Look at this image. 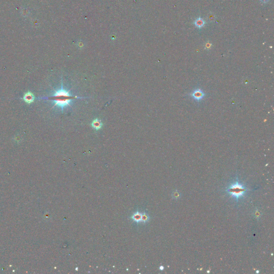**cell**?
Returning a JSON list of instances; mask_svg holds the SVG:
<instances>
[{"mask_svg":"<svg viewBox=\"0 0 274 274\" xmlns=\"http://www.w3.org/2000/svg\"><path fill=\"white\" fill-rule=\"evenodd\" d=\"M172 197H173V198L175 199H179V198H181V193H179V192H178L177 190L175 191L173 193Z\"/></svg>","mask_w":274,"mask_h":274,"instance_id":"cell-7","label":"cell"},{"mask_svg":"<svg viewBox=\"0 0 274 274\" xmlns=\"http://www.w3.org/2000/svg\"><path fill=\"white\" fill-rule=\"evenodd\" d=\"M78 99H84V97H80L77 96H73L70 94L69 91H67L63 87V83L62 81V86L61 89L56 91L52 95L48 97H41V99L48 100L54 103V106L60 107L63 111L64 108L70 106L73 100Z\"/></svg>","mask_w":274,"mask_h":274,"instance_id":"cell-1","label":"cell"},{"mask_svg":"<svg viewBox=\"0 0 274 274\" xmlns=\"http://www.w3.org/2000/svg\"><path fill=\"white\" fill-rule=\"evenodd\" d=\"M254 215L255 216V217L256 218H259V217L261 216V213H260V211H259V210H257H257H255V211H254Z\"/></svg>","mask_w":274,"mask_h":274,"instance_id":"cell-9","label":"cell"},{"mask_svg":"<svg viewBox=\"0 0 274 274\" xmlns=\"http://www.w3.org/2000/svg\"><path fill=\"white\" fill-rule=\"evenodd\" d=\"M247 189L240 184L238 181L232 184L227 189V192L231 196L236 199L238 201L239 199L243 197Z\"/></svg>","mask_w":274,"mask_h":274,"instance_id":"cell-2","label":"cell"},{"mask_svg":"<svg viewBox=\"0 0 274 274\" xmlns=\"http://www.w3.org/2000/svg\"><path fill=\"white\" fill-rule=\"evenodd\" d=\"M91 126L95 130L99 131L102 127L103 124L100 119H99L98 118H95L93 120L91 123Z\"/></svg>","mask_w":274,"mask_h":274,"instance_id":"cell-4","label":"cell"},{"mask_svg":"<svg viewBox=\"0 0 274 274\" xmlns=\"http://www.w3.org/2000/svg\"><path fill=\"white\" fill-rule=\"evenodd\" d=\"M191 96L193 97V99L195 100L200 101L204 97V93H203L200 89H198L194 91L193 92H192L191 94Z\"/></svg>","mask_w":274,"mask_h":274,"instance_id":"cell-3","label":"cell"},{"mask_svg":"<svg viewBox=\"0 0 274 274\" xmlns=\"http://www.w3.org/2000/svg\"><path fill=\"white\" fill-rule=\"evenodd\" d=\"M260 1L262 3H267L269 1V0H260Z\"/></svg>","mask_w":274,"mask_h":274,"instance_id":"cell-10","label":"cell"},{"mask_svg":"<svg viewBox=\"0 0 274 274\" xmlns=\"http://www.w3.org/2000/svg\"><path fill=\"white\" fill-rule=\"evenodd\" d=\"M211 43H207L206 44V47L207 48H210V47H211Z\"/></svg>","mask_w":274,"mask_h":274,"instance_id":"cell-11","label":"cell"},{"mask_svg":"<svg viewBox=\"0 0 274 274\" xmlns=\"http://www.w3.org/2000/svg\"><path fill=\"white\" fill-rule=\"evenodd\" d=\"M259 273V271H257V273Z\"/></svg>","mask_w":274,"mask_h":274,"instance_id":"cell-13","label":"cell"},{"mask_svg":"<svg viewBox=\"0 0 274 274\" xmlns=\"http://www.w3.org/2000/svg\"><path fill=\"white\" fill-rule=\"evenodd\" d=\"M163 269H164V268H163V267H162V266H161V267H160L161 270H163Z\"/></svg>","mask_w":274,"mask_h":274,"instance_id":"cell-12","label":"cell"},{"mask_svg":"<svg viewBox=\"0 0 274 274\" xmlns=\"http://www.w3.org/2000/svg\"><path fill=\"white\" fill-rule=\"evenodd\" d=\"M207 18H208V21L209 22H213L215 21V16L214 15V14H213L212 13H209L208 15Z\"/></svg>","mask_w":274,"mask_h":274,"instance_id":"cell-8","label":"cell"},{"mask_svg":"<svg viewBox=\"0 0 274 274\" xmlns=\"http://www.w3.org/2000/svg\"><path fill=\"white\" fill-rule=\"evenodd\" d=\"M23 100H24V101L26 102V103H29V104H30L31 103H32L34 101V95L30 92H28L27 93H26L24 97H23Z\"/></svg>","mask_w":274,"mask_h":274,"instance_id":"cell-5","label":"cell"},{"mask_svg":"<svg viewBox=\"0 0 274 274\" xmlns=\"http://www.w3.org/2000/svg\"><path fill=\"white\" fill-rule=\"evenodd\" d=\"M194 24L197 27L201 28L205 24V22L203 21V18H198L196 21H194Z\"/></svg>","mask_w":274,"mask_h":274,"instance_id":"cell-6","label":"cell"}]
</instances>
